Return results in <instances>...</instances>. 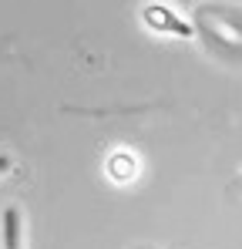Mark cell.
I'll return each instance as SVG.
<instances>
[{"label": "cell", "mask_w": 242, "mask_h": 249, "mask_svg": "<svg viewBox=\"0 0 242 249\" xmlns=\"http://www.w3.org/2000/svg\"><path fill=\"white\" fill-rule=\"evenodd\" d=\"M141 17H145V24H148L152 31L175 34V37H195L192 24H189V20H182V17H175V14H172L168 7H161V3H148V7L141 10Z\"/></svg>", "instance_id": "cell-1"}, {"label": "cell", "mask_w": 242, "mask_h": 249, "mask_svg": "<svg viewBox=\"0 0 242 249\" xmlns=\"http://www.w3.org/2000/svg\"><path fill=\"white\" fill-rule=\"evenodd\" d=\"M3 249H20V212L14 206L3 209Z\"/></svg>", "instance_id": "cell-2"}, {"label": "cell", "mask_w": 242, "mask_h": 249, "mask_svg": "<svg viewBox=\"0 0 242 249\" xmlns=\"http://www.w3.org/2000/svg\"><path fill=\"white\" fill-rule=\"evenodd\" d=\"M111 175H115L118 182L131 178V175H135V159H131V155H124V152L111 155Z\"/></svg>", "instance_id": "cell-3"}, {"label": "cell", "mask_w": 242, "mask_h": 249, "mask_svg": "<svg viewBox=\"0 0 242 249\" xmlns=\"http://www.w3.org/2000/svg\"><path fill=\"white\" fill-rule=\"evenodd\" d=\"M7 168H10V159H7V155H0V175H3Z\"/></svg>", "instance_id": "cell-4"}]
</instances>
